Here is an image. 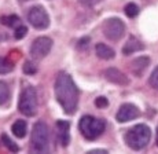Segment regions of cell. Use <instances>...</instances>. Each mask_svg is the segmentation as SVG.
<instances>
[{
    "mask_svg": "<svg viewBox=\"0 0 158 154\" xmlns=\"http://www.w3.org/2000/svg\"><path fill=\"white\" fill-rule=\"evenodd\" d=\"M36 66L33 65L32 62H25V65H23V72H25L26 74H35L36 73Z\"/></svg>",
    "mask_w": 158,
    "mask_h": 154,
    "instance_id": "cell-24",
    "label": "cell"
},
{
    "mask_svg": "<svg viewBox=\"0 0 158 154\" xmlns=\"http://www.w3.org/2000/svg\"><path fill=\"white\" fill-rule=\"evenodd\" d=\"M105 77L106 80H109L110 83L113 84H117V85H128L129 84V80L123 72L117 70V69H107L105 70Z\"/></svg>",
    "mask_w": 158,
    "mask_h": 154,
    "instance_id": "cell-10",
    "label": "cell"
},
{
    "mask_svg": "<svg viewBox=\"0 0 158 154\" xmlns=\"http://www.w3.org/2000/svg\"><path fill=\"white\" fill-rule=\"evenodd\" d=\"M2 23L3 25H7V26H10V28H18V26L21 25V22H19V18H18L17 15H10V17H2Z\"/></svg>",
    "mask_w": 158,
    "mask_h": 154,
    "instance_id": "cell-16",
    "label": "cell"
},
{
    "mask_svg": "<svg viewBox=\"0 0 158 154\" xmlns=\"http://www.w3.org/2000/svg\"><path fill=\"white\" fill-rule=\"evenodd\" d=\"M125 14H127V17H129V18H135L139 14V7L135 3H129V4L125 6Z\"/></svg>",
    "mask_w": 158,
    "mask_h": 154,
    "instance_id": "cell-19",
    "label": "cell"
},
{
    "mask_svg": "<svg viewBox=\"0 0 158 154\" xmlns=\"http://www.w3.org/2000/svg\"><path fill=\"white\" fill-rule=\"evenodd\" d=\"M11 131L17 138H23L26 135V131H28V127H26V123L23 120H18L13 124L11 127Z\"/></svg>",
    "mask_w": 158,
    "mask_h": 154,
    "instance_id": "cell-15",
    "label": "cell"
},
{
    "mask_svg": "<svg viewBox=\"0 0 158 154\" xmlns=\"http://www.w3.org/2000/svg\"><path fill=\"white\" fill-rule=\"evenodd\" d=\"M50 146V132L45 123L39 121L32 129V150L35 153H47Z\"/></svg>",
    "mask_w": 158,
    "mask_h": 154,
    "instance_id": "cell-4",
    "label": "cell"
},
{
    "mask_svg": "<svg viewBox=\"0 0 158 154\" xmlns=\"http://www.w3.org/2000/svg\"><path fill=\"white\" fill-rule=\"evenodd\" d=\"M140 116V111L135 105L131 103H124L123 106L118 109V113L115 116L118 123H128L131 120H135Z\"/></svg>",
    "mask_w": 158,
    "mask_h": 154,
    "instance_id": "cell-9",
    "label": "cell"
},
{
    "mask_svg": "<svg viewBox=\"0 0 158 154\" xmlns=\"http://www.w3.org/2000/svg\"><path fill=\"white\" fill-rule=\"evenodd\" d=\"M69 128H70V124L68 121H58L56 123V131H58V139H59L60 144L63 147H66L69 144L70 140V135H69Z\"/></svg>",
    "mask_w": 158,
    "mask_h": 154,
    "instance_id": "cell-11",
    "label": "cell"
},
{
    "mask_svg": "<svg viewBox=\"0 0 158 154\" xmlns=\"http://www.w3.org/2000/svg\"><path fill=\"white\" fill-rule=\"evenodd\" d=\"M151 138V131L144 124H138L128 129L125 134V142L132 150H142L148 144Z\"/></svg>",
    "mask_w": 158,
    "mask_h": 154,
    "instance_id": "cell-2",
    "label": "cell"
},
{
    "mask_svg": "<svg viewBox=\"0 0 158 154\" xmlns=\"http://www.w3.org/2000/svg\"><path fill=\"white\" fill-rule=\"evenodd\" d=\"M140 50H143V44H142L136 37H133L132 36V37L128 39V41H127L125 46H124L123 54L124 55H129V54H133V52L140 51Z\"/></svg>",
    "mask_w": 158,
    "mask_h": 154,
    "instance_id": "cell-13",
    "label": "cell"
},
{
    "mask_svg": "<svg viewBox=\"0 0 158 154\" xmlns=\"http://www.w3.org/2000/svg\"><path fill=\"white\" fill-rule=\"evenodd\" d=\"M14 69V65L11 61H8L7 58H2L0 56V74H6L8 72H11Z\"/></svg>",
    "mask_w": 158,
    "mask_h": 154,
    "instance_id": "cell-17",
    "label": "cell"
},
{
    "mask_svg": "<svg viewBox=\"0 0 158 154\" xmlns=\"http://www.w3.org/2000/svg\"><path fill=\"white\" fill-rule=\"evenodd\" d=\"M28 21L36 29H45L50 25V17L41 6H35L30 8L28 13Z\"/></svg>",
    "mask_w": 158,
    "mask_h": 154,
    "instance_id": "cell-7",
    "label": "cell"
},
{
    "mask_svg": "<svg viewBox=\"0 0 158 154\" xmlns=\"http://www.w3.org/2000/svg\"><path fill=\"white\" fill-rule=\"evenodd\" d=\"M51 47H52V40L50 37H45V36L37 37L30 47V54L35 59H41L47 56V54L51 51Z\"/></svg>",
    "mask_w": 158,
    "mask_h": 154,
    "instance_id": "cell-8",
    "label": "cell"
},
{
    "mask_svg": "<svg viewBox=\"0 0 158 154\" xmlns=\"http://www.w3.org/2000/svg\"><path fill=\"white\" fill-rule=\"evenodd\" d=\"M18 109L21 113L28 117L36 114V111H37V95H36V89L33 87H26L21 92Z\"/></svg>",
    "mask_w": 158,
    "mask_h": 154,
    "instance_id": "cell-5",
    "label": "cell"
},
{
    "mask_svg": "<svg viewBox=\"0 0 158 154\" xmlns=\"http://www.w3.org/2000/svg\"><path fill=\"white\" fill-rule=\"evenodd\" d=\"M8 101V87L3 81H0V105Z\"/></svg>",
    "mask_w": 158,
    "mask_h": 154,
    "instance_id": "cell-20",
    "label": "cell"
},
{
    "mask_svg": "<svg viewBox=\"0 0 158 154\" xmlns=\"http://www.w3.org/2000/svg\"><path fill=\"white\" fill-rule=\"evenodd\" d=\"M102 29H103V35L109 40H113V41L120 40L124 36V33H125V25L118 18H109V19H106L102 25Z\"/></svg>",
    "mask_w": 158,
    "mask_h": 154,
    "instance_id": "cell-6",
    "label": "cell"
},
{
    "mask_svg": "<svg viewBox=\"0 0 158 154\" xmlns=\"http://www.w3.org/2000/svg\"><path fill=\"white\" fill-rule=\"evenodd\" d=\"M95 153H107L106 150H91V152H88V154H95Z\"/></svg>",
    "mask_w": 158,
    "mask_h": 154,
    "instance_id": "cell-26",
    "label": "cell"
},
{
    "mask_svg": "<svg viewBox=\"0 0 158 154\" xmlns=\"http://www.w3.org/2000/svg\"><path fill=\"white\" fill-rule=\"evenodd\" d=\"M99 2H102V0H80V3L83 6H87V7H92V6L98 4Z\"/></svg>",
    "mask_w": 158,
    "mask_h": 154,
    "instance_id": "cell-25",
    "label": "cell"
},
{
    "mask_svg": "<svg viewBox=\"0 0 158 154\" xmlns=\"http://www.w3.org/2000/svg\"><path fill=\"white\" fill-rule=\"evenodd\" d=\"M55 96L66 114H73L77 110L78 89L68 73H59L55 81Z\"/></svg>",
    "mask_w": 158,
    "mask_h": 154,
    "instance_id": "cell-1",
    "label": "cell"
},
{
    "mask_svg": "<svg viewBox=\"0 0 158 154\" xmlns=\"http://www.w3.org/2000/svg\"><path fill=\"white\" fill-rule=\"evenodd\" d=\"M148 65H150V59L147 56H140V58H136L135 61H132V63H131V70H132V73L135 76L140 77L142 73L147 69Z\"/></svg>",
    "mask_w": 158,
    "mask_h": 154,
    "instance_id": "cell-12",
    "label": "cell"
},
{
    "mask_svg": "<svg viewBox=\"0 0 158 154\" xmlns=\"http://www.w3.org/2000/svg\"><path fill=\"white\" fill-rule=\"evenodd\" d=\"M95 52H96V55H98L101 59H106V61H107V59L114 58V51L111 50L110 47L106 46V44H103V43L96 44Z\"/></svg>",
    "mask_w": 158,
    "mask_h": 154,
    "instance_id": "cell-14",
    "label": "cell"
},
{
    "mask_svg": "<svg viewBox=\"0 0 158 154\" xmlns=\"http://www.w3.org/2000/svg\"><path fill=\"white\" fill-rule=\"evenodd\" d=\"M2 142L3 144H4L6 147H7L8 150H10L11 153H17L18 150H19V147H18V144L15 143V142H13L10 138L7 136V135H2Z\"/></svg>",
    "mask_w": 158,
    "mask_h": 154,
    "instance_id": "cell-18",
    "label": "cell"
},
{
    "mask_svg": "<svg viewBox=\"0 0 158 154\" xmlns=\"http://www.w3.org/2000/svg\"><path fill=\"white\" fill-rule=\"evenodd\" d=\"M156 140H157V146H158V128H157V135H156Z\"/></svg>",
    "mask_w": 158,
    "mask_h": 154,
    "instance_id": "cell-27",
    "label": "cell"
},
{
    "mask_svg": "<svg viewBox=\"0 0 158 154\" xmlns=\"http://www.w3.org/2000/svg\"><path fill=\"white\" fill-rule=\"evenodd\" d=\"M21 2H28V0H21Z\"/></svg>",
    "mask_w": 158,
    "mask_h": 154,
    "instance_id": "cell-28",
    "label": "cell"
},
{
    "mask_svg": "<svg viewBox=\"0 0 158 154\" xmlns=\"http://www.w3.org/2000/svg\"><path fill=\"white\" fill-rule=\"evenodd\" d=\"M95 106L99 107V109H105L109 106V101L107 98H105V96H99V98H96L95 101Z\"/></svg>",
    "mask_w": 158,
    "mask_h": 154,
    "instance_id": "cell-23",
    "label": "cell"
},
{
    "mask_svg": "<svg viewBox=\"0 0 158 154\" xmlns=\"http://www.w3.org/2000/svg\"><path fill=\"white\" fill-rule=\"evenodd\" d=\"M148 83H150V85L153 87V88L158 89V66L153 70V73H151L150 76V80H148Z\"/></svg>",
    "mask_w": 158,
    "mask_h": 154,
    "instance_id": "cell-22",
    "label": "cell"
},
{
    "mask_svg": "<svg viewBox=\"0 0 158 154\" xmlns=\"http://www.w3.org/2000/svg\"><path fill=\"white\" fill-rule=\"evenodd\" d=\"M78 128H80V132L84 138L88 140H94L103 134L106 128V123L102 119H95L92 116H84L80 120Z\"/></svg>",
    "mask_w": 158,
    "mask_h": 154,
    "instance_id": "cell-3",
    "label": "cell"
},
{
    "mask_svg": "<svg viewBox=\"0 0 158 154\" xmlns=\"http://www.w3.org/2000/svg\"><path fill=\"white\" fill-rule=\"evenodd\" d=\"M26 33H28V28L23 25H19L18 28H15V39L21 40V39H23L26 36Z\"/></svg>",
    "mask_w": 158,
    "mask_h": 154,
    "instance_id": "cell-21",
    "label": "cell"
}]
</instances>
